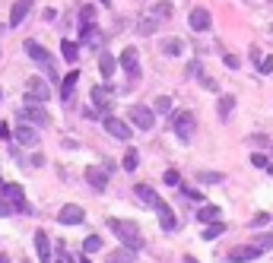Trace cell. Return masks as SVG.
<instances>
[{
    "label": "cell",
    "instance_id": "cell-1",
    "mask_svg": "<svg viewBox=\"0 0 273 263\" xmlns=\"http://www.w3.org/2000/svg\"><path fill=\"white\" fill-rule=\"evenodd\" d=\"M108 229H112L121 241H124V248H131V251H140L143 248V235L134 222H124V219H108Z\"/></svg>",
    "mask_w": 273,
    "mask_h": 263
},
{
    "label": "cell",
    "instance_id": "cell-2",
    "mask_svg": "<svg viewBox=\"0 0 273 263\" xmlns=\"http://www.w3.org/2000/svg\"><path fill=\"white\" fill-rule=\"evenodd\" d=\"M23 48H26V54H29V58H32L35 64H39V67H45V73H48L51 80H58V77H54V61H51V54H48V51H45L39 42L26 39V45H23ZM58 83H61V80H58Z\"/></svg>",
    "mask_w": 273,
    "mask_h": 263
},
{
    "label": "cell",
    "instance_id": "cell-3",
    "mask_svg": "<svg viewBox=\"0 0 273 263\" xmlns=\"http://www.w3.org/2000/svg\"><path fill=\"white\" fill-rule=\"evenodd\" d=\"M0 197H4V200L13 206V213H32V210H29V203H26V194H23V187H20V184H0Z\"/></svg>",
    "mask_w": 273,
    "mask_h": 263
},
{
    "label": "cell",
    "instance_id": "cell-4",
    "mask_svg": "<svg viewBox=\"0 0 273 263\" xmlns=\"http://www.w3.org/2000/svg\"><path fill=\"white\" fill-rule=\"evenodd\" d=\"M20 118H23L29 127H48V124H51L48 111H45L42 105H35V102H26V105L20 108Z\"/></svg>",
    "mask_w": 273,
    "mask_h": 263
},
{
    "label": "cell",
    "instance_id": "cell-5",
    "mask_svg": "<svg viewBox=\"0 0 273 263\" xmlns=\"http://www.w3.org/2000/svg\"><path fill=\"white\" fill-rule=\"evenodd\" d=\"M172 127H175V134H178L181 140H191L194 115H188V111H175V115H172Z\"/></svg>",
    "mask_w": 273,
    "mask_h": 263
},
{
    "label": "cell",
    "instance_id": "cell-6",
    "mask_svg": "<svg viewBox=\"0 0 273 263\" xmlns=\"http://www.w3.org/2000/svg\"><path fill=\"white\" fill-rule=\"evenodd\" d=\"M80 42H83L86 48H102L105 35H102V29H99L96 23H83V29H80Z\"/></svg>",
    "mask_w": 273,
    "mask_h": 263
},
{
    "label": "cell",
    "instance_id": "cell-7",
    "mask_svg": "<svg viewBox=\"0 0 273 263\" xmlns=\"http://www.w3.org/2000/svg\"><path fill=\"white\" fill-rule=\"evenodd\" d=\"M131 121L140 127V130H153V124H156V115L147 108V105H134L131 108Z\"/></svg>",
    "mask_w": 273,
    "mask_h": 263
},
{
    "label": "cell",
    "instance_id": "cell-8",
    "mask_svg": "<svg viewBox=\"0 0 273 263\" xmlns=\"http://www.w3.org/2000/svg\"><path fill=\"white\" fill-rule=\"evenodd\" d=\"M121 67H124V73L131 80H140V61H137V48H127L124 54H121Z\"/></svg>",
    "mask_w": 273,
    "mask_h": 263
},
{
    "label": "cell",
    "instance_id": "cell-9",
    "mask_svg": "<svg viewBox=\"0 0 273 263\" xmlns=\"http://www.w3.org/2000/svg\"><path fill=\"white\" fill-rule=\"evenodd\" d=\"M105 130H108V134H112L115 140H124V143L131 140V127H127L124 121H118V118H112V115L105 118Z\"/></svg>",
    "mask_w": 273,
    "mask_h": 263
},
{
    "label": "cell",
    "instance_id": "cell-10",
    "mask_svg": "<svg viewBox=\"0 0 273 263\" xmlns=\"http://www.w3.org/2000/svg\"><path fill=\"white\" fill-rule=\"evenodd\" d=\"M112 86H93V105L96 111H105V108H112Z\"/></svg>",
    "mask_w": 273,
    "mask_h": 263
},
{
    "label": "cell",
    "instance_id": "cell-11",
    "mask_svg": "<svg viewBox=\"0 0 273 263\" xmlns=\"http://www.w3.org/2000/svg\"><path fill=\"white\" fill-rule=\"evenodd\" d=\"M29 10H32V0H16L10 10V29H20V23L29 16Z\"/></svg>",
    "mask_w": 273,
    "mask_h": 263
},
{
    "label": "cell",
    "instance_id": "cell-12",
    "mask_svg": "<svg viewBox=\"0 0 273 263\" xmlns=\"http://www.w3.org/2000/svg\"><path fill=\"white\" fill-rule=\"evenodd\" d=\"M258 257H261V251L254 248V244H242V248H235V251L229 254L232 263H251V260H258Z\"/></svg>",
    "mask_w": 273,
    "mask_h": 263
},
{
    "label": "cell",
    "instance_id": "cell-13",
    "mask_svg": "<svg viewBox=\"0 0 273 263\" xmlns=\"http://www.w3.org/2000/svg\"><path fill=\"white\" fill-rule=\"evenodd\" d=\"M35 254H39V263H54L51 244H48V235L45 232H35Z\"/></svg>",
    "mask_w": 273,
    "mask_h": 263
},
{
    "label": "cell",
    "instance_id": "cell-14",
    "mask_svg": "<svg viewBox=\"0 0 273 263\" xmlns=\"http://www.w3.org/2000/svg\"><path fill=\"white\" fill-rule=\"evenodd\" d=\"M86 181H89V187H93V191H105L108 172H105V168H93V165H89V168H86Z\"/></svg>",
    "mask_w": 273,
    "mask_h": 263
},
{
    "label": "cell",
    "instance_id": "cell-15",
    "mask_svg": "<svg viewBox=\"0 0 273 263\" xmlns=\"http://www.w3.org/2000/svg\"><path fill=\"white\" fill-rule=\"evenodd\" d=\"M83 206H77V203H70V206H64V210H61V225H77V222H83Z\"/></svg>",
    "mask_w": 273,
    "mask_h": 263
},
{
    "label": "cell",
    "instance_id": "cell-16",
    "mask_svg": "<svg viewBox=\"0 0 273 263\" xmlns=\"http://www.w3.org/2000/svg\"><path fill=\"white\" fill-rule=\"evenodd\" d=\"M13 137H16V143H23V146H35V143H39V134H35V127H29V124H20L13 130Z\"/></svg>",
    "mask_w": 273,
    "mask_h": 263
},
{
    "label": "cell",
    "instance_id": "cell-17",
    "mask_svg": "<svg viewBox=\"0 0 273 263\" xmlns=\"http://www.w3.org/2000/svg\"><path fill=\"white\" fill-rule=\"evenodd\" d=\"M191 29H194V32H207V29H210V13H207L204 7H194V10H191Z\"/></svg>",
    "mask_w": 273,
    "mask_h": 263
},
{
    "label": "cell",
    "instance_id": "cell-18",
    "mask_svg": "<svg viewBox=\"0 0 273 263\" xmlns=\"http://www.w3.org/2000/svg\"><path fill=\"white\" fill-rule=\"evenodd\" d=\"M137 197H140L143 203H147V206H150V210H159V206H162V200H159V194L153 191V187H147V184H137Z\"/></svg>",
    "mask_w": 273,
    "mask_h": 263
},
{
    "label": "cell",
    "instance_id": "cell-19",
    "mask_svg": "<svg viewBox=\"0 0 273 263\" xmlns=\"http://www.w3.org/2000/svg\"><path fill=\"white\" fill-rule=\"evenodd\" d=\"M77 80H80V73H77V70H70L67 77L61 80V99H64V102H70V99H74V89H77Z\"/></svg>",
    "mask_w": 273,
    "mask_h": 263
},
{
    "label": "cell",
    "instance_id": "cell-20",
    "mask_svg": "<svg viewBox=\"0 0 273 263\" xmlns=\"http://www.w3.org/2000/svg\"><path fill=\"white\" fill-rule=\"evenodd\" d=\"M29 92L35 96V102H48V99H51V89H48V83H45V80H39V77H35V80H29Z\"/></svg>",
    "mask_w": 273,
    "mask_h": 263
},
{
    "label": "cell",
    "instance_id": "cell-21",
    "mask_svg": "<svg viewBox=\"0 0 273 263\" xmlns=\"http://www.w3.org/2000/svg\"><path fill=\"white\" fill-rule=\"evenodd\" d=\"M156 213H159V225H162V229H166V232H172V229H175V225H178V219H175V213L169 210V203H162V206H159V210H156Z\"/></svg>",
    "mask_w": 273,
    "mask_h": 263
},
{
    "label": "cell",
    "instance_id": "cell-22",
    "mask_svg": "<svg viewBox=\"0 0 273 263\" xmlns=\"http://www.w3.org/2000/svg\"><path fill=\"white\" fill-rule=\"evenodd\" d=\"M99 70H102V77H105V80H112V77H115V70H118V61L112 58V54H99Z\"/></svg>",
    "mask_w": 273,
    "mask_h": 263
},
{
    "label": "cell",
    "instance_id": "cell-23",
    "mask_svg": "<svg viewBox=\"0 0 273 263\" xmlns=\"http://www.w3.org/2000/svg\"><path fill=\"white\" fill-rule=\"evenodd\" d=\"M61 58L67 61V64H77V58H80V45L77 42H61Z\"/></svg>",
    "mask_w": 273,
    "mask_h": 263
},
{
    "label": "cell",
    "instance_id": "cell-24",
    "mask_svg": "<svg viewBox=\"0 0 273 263\" xmlns=\"http://www.w3.org/2000/svg\"><path fill=\"white\" fill-rule=\"evenodd\" d=\"M181 51H185V42L181 39H166L162 42V54H169V58H178Z\"/></svg>",
    "mask_w": 273,
    "mask_h": 263
},
{
    "label": "cell",
    "instance_id": "cell-25",
    "mask_svg": "<svg viewBox=\"0 0 273 263\" xmlns=\"http://www.w3.org/2000/svg\"><path fill=\"white\" fill-rule=\"evenodd\" d=\"M197 216H200V222H220V206H210L207 203V206H200Z\"/></svg>",
    "mask_w": 273,
    "mask_h": 263
},
{
    "label": "cell",
    "instance_id": "cell-26",
    "mask_svg": "<svg viewBox=\"0 0 273 263\" xmlns=\"http://www.w3.org/2000/svg\"><path fill=\"white\" fill-rule=\"evenodd\" d=\"M134 254L137 251H131V248H118V251H112V263H134Z\"/></svg>",
    "mask_w": 273,
    "mask_h": 263
},
{
    "label": "cell",
    "instance_id": "cell-27",
    "mask_svg": "<svg viewBox=\"0 0 273 263\" xmlns=\"http://www.w3.org/2000/svg\"><path fill=\"white\" fill-rule=\"evenodd\" d=\"M137 162H140V156H137V149H127V153H124V159H121V165H124V172H137Z\"/></svg>",
    "mask_w": 273,
    "mask_h": 263
},
{
    "label": "cell",
    "instance_id": "cell-28",
    "mask_svg": "<svg viewBox=\"0 0 273 263\" xmlns=\"http://www.w3.org/2000/svg\"><path fill=\"white\" fill-rule=\"evenodd\" d=\"M226 232V225L223 222H207V232H204V241H213V238H220Z\"/></svg>",
    "mask_w": 273,
    "mask_h": 263
},
{
    "label": "cell",
    "instance_id": "cell-29",
    "mask_svg": "<svg viewBox=\"0 0 273 263\" xmlns=\"http://www.w3.org/2000/svg\"><path fill=\"white\" fill-rule=\"evenodd\" d=\"M96 251H102V238L99 235H89L83 241V254H96Z\"/></svg>",
    "mask_w": 273,
    "mask_h": 263
},
{
    "label": "cell",
    "instance_id": "cell-30",
    "mask_svg": "<svg viewBox=\"0 0 273 263\" xmlns=\"http://www.w3.org/2000/svg\"><path fill=\"white\" fill-rule=\"evenodd\" d=\"M232 108H235V99H232V96H220V118H223V121L232 115Z\"/></svg>",
    "mask_w": 273,
    "mask_h": 263
},
{
    "label": "cell",
    "instance_id": "cell-31",
    "mask_svg": "<svg viewBox=\"0 0 273 263\" xmlns=\"http://www.w3.org/2000/svg\"><path fill=\"white\" fill-rule=\"evenodd\" d=\"M153 105H156V111H159V115H172V99H169V96H159Z\"/></svg>",
    "mask_w": 273,
    "mask_h": 263
},
{
    "label": "cell",
    "instance_id": "cell-32",
    "mask_svg": "<svg viewBox=\"0 0 273 263\" xmlns=\"http://www.w3.org/2000/svg\"><path fill=\"white\" fill-rule=\"evenodd\" d=\"M254 248H258L261 254H264V251H270V248H273V235H261L258 241H254Z\"/></svg>",
    "mask_w": 273,
    "mask_h": 263
},
{
    "label": "cell",
    "instance_id": "cell-33",
    "mask_svg": "<svg viewBox=\"0 0 273 263\" xmlns=\"http://www.w3.org/2000/svg\"><path fill=\"white\" fill-rule=\"evenodd\" d=\"M80 20H83V23H96V7H89V4H86V7L80 10Z\"/></svg>",
    "mask_w": 273,
    "mask_h": 263
},
{
    "label": "cell",
    "instance_id": "cell-34",
    "mask_svg": "<svg viewBox=\"0 0 273 263\" xmlns=\"http://www.w3.org/2000/svg\"><path fill=\"white\" fill-rule=\"evenodd\" d=\"M162 181H166L169 187H178V184H181V178H178V172H175V168H169V172L162 175Z\"/></svg>",
    "mask_w": 273,
    "mask_h": 263
},
{
    "label": "cell",
    "instance_id": "cell-35",
    "mask_svg": "<svg viewBox=\"0 0 273 263\" xmlns=\"http://www.w3.org/2000/svg\"><path fill=\"white\" fill-rule=\"evenodd\" d=\"M254 64H258V70H261V73H273V58H258Z\"/></svg>",
    "mask_w": 273,
    "mask_h": 263
},
{
    "label": "cell",
    "instance_id": "cell-36",
    "mask_svg": "<svg viewBox=\"0 0 273 263\" xmlns=\"http://www.w3.org/2000/svg\"><path fill=\"white\" fill-rule=\"evenodd\" d=\"M156 32V20H143L140 23V35H153Z\"/></svg>",
    "mask_w": 273,
    "mask_h": 263
},
{
    "label": "cell",
    "instance_id": "cell-37",
    "mask_svg": "<svg viewBox=\"0 0 273 263\" xmlns=\"http://www.w3.org/2000/svg\"><path fill=\"white\" fill-rule=\"evenodd\" d=\"M251 165H254V168H267L270 162H267V156H264V153H254V156H251Z\"/></svg>",
    "mask_w": 273,
    "mask_h": 263
},
{
    "label": "cell",
    "instance_id": "cell-38",
    "mask_svg": "<svg viewBox=\"0 0 273 263\" xmlns=\"http://www.w3.org/2000/svg\"><path fill=\"white\" fill-rule=\"evenodd\" d=\"M200 83H204V89H213V92L220 89V83H216L213 77H207V73H200Z\"/></svg>",
    "mask_w": 273,
    "mask_h": 263
},
{
    "label": "cell",
    "instance_id": "cell-39",
    "mask_svg": "<svg viewBox=\"0 0 273 263\" xmlns=\"http://www.w3.org/2000/svg\"><path fill=\"white\" fill-rule=\"evenodd\" d=\"M200 181H207V184H216V181H223V175H220V172H213V175H210V172H200Z\"/></svg>",
    "mask_w": 273,
    "mask_h": 263
},
{
    "label": "cell",
    "instance_id": "cell-40",
    "mask_svg": "<svg viewBox=\"0 0 273 263\" xmlns=\"http://www.w3.org/2000/svg\"><path fill=\"white\" fill-rule=\"evenodd\" d=\"M267 222H270V216H267V213H258V216L251 219V225H267Z\"/></svg>",
    "mask_w": 273,
    "mask_h": 263
},
{
    "label": "cell",
    "instance_id": "cell-41",
    "mask_svg": "<svg viewBox=\"0 0 273 263\" xmlns=\"http://www.w3.org/2000/svg\"><path fill=\"white\" fill-rule=\"evenodd\" d=\"M223 61H226V67H229V70H235V67H239V58H235V54H226Z\"/></svg>",
    "mask_w": 273,
    "mask_h": 263
},
{
    "label": "cell",
    "instance_id": "cell-42",
    "mask_svg": "<svg viewBox=\"0 0 273 263\" xmlns=\"http://www.w3.org/2000/svg\"><path fill=\"white\" fill-rule=\"evenodd\" d=\"M10 213H13V206H10L4 197H0V216H10Z\"/></svg>",
    "mask_w": 273,
    "mask_h": 263
},
{
    "label": "cell",
    "instance_id": "cell-43",
    "mask_svg": "<svg viewBox=\"0 0 273 263\" xmlns=\"http://www.w3.org/2000/svg\"><path fill=\"white\" fill-rule=\"evenodd\" d=\"M156 16H172V7H169V4H159V7H156Z\"/></svg>",
    "mask_w": 273,
    "mask_h": 263
},
{
    "label": "cell",
    "instance_id": "cell-44",
    "mask_svg": "<svg viewBox=\"0 0 273 263\" xmlns=\"http://www.w3.org/2000/svg\"><path fill=\"white\" fill-rule=\"evenodd\" d=\"M13 137V130H10V124H0V140H10Z\"/></svg>",
    "mask_w": 273,
    "mask_h": 263
},
{
    "label": "cell",
    "instance_id": "cell-45",
    "mask_svg": "<svg viewBox=\"0 0 273 263\" xmlns=\"http://www.w3.org/2000/svg\"><path fill=\"white\" fill-rule=\"evenodd\" d=\"M197 73H200V64L191 61V64H188V77H197Z\"/></svg>",
    "mask_w": 273,
    "mask_h": 263
},
{
    "label": "cell",
    "instance_id": "cell-46",
    "mask_svg": "<svg viewBox=\"0 0 273 263\" xmlns=\"http://www.w3.org/2000/svg\"><path fill=\"white\" fill-rule=\"evenodd\" d=\"M185 197H188V200H200V194H197V191H191V187H185Z\"/></svg>",
    "mask_w": 273,
    "mask_h": 263
},
{
    "label": "cell",
    "instance_id": "cell-47",
    "mask_svg": "<svg viewBox=\"0 0 273 263\" xmlns=\"http://www.w3.org/2000/svg\"><path fill=\"white\" fill-rule=\"evenodd\" d=\"M0 263H10V257H7V254H0Z\"/></svg>",
    "mask_w": 273,
    "mask_h": 263
},
{
    "label": "cell",
    "instance_id": "cell-48",
    "mask_svg": "<svg viewBox=\"0 0 273 263\" xmlns=\"http://www.w3.org/2000/svg\"><path fill=\"white\" fill-rule=\"evenodd\" d=\"M80 263H93V260H89V257H86V254H83V257H80Z\"/></svg>",
    "mask_w": 273,
    "mask_h": 263
},
{
    "label": "cell",
    "instance_id": "cell-49",
    "mask_svg": "<svg viewBox=\"0 0 273 263\" xmlns=\"http://www.w3.org/2000/svg\"><path fill=\"white\" fill-rule=\"evenodd\" d=\"M61 260H64V263H74V257H61Z\"/></svg>",
    "mask_w": 273,
    "mask_h": 263
},
{
    "label": "cell",
    "instance_id": "cell-50",
    "mask_svg": "<svg viewBox=\"0 0 273 263\" xmlns=\"http://www.w3.org/2000/svg\"><path fill=\"white\" fill-rule=\"evenodd\" d=\"M102 4H105V7H112V0H102Z\"/></svg>",
    "mask_w": 273,
    "mask_h": 263
},
{
    "label": "cell",
    "instance_id": "cell-51",
    "mask_svg": "<svg viewBox=\"0 0 273 263\" xmlns=\"http://www.w3.org/2000/svg\"><path fill=\"white\" fill-rule=\"evenodd\" d=\"M23 263H29V260H23Z\"/></svg>",
    "mask_w": 273,
    "mask_h": 263
},
{
    "label": "cell",
    "instance_id": "cell-52",
    "mask_svg": "<svg viewBox=\"0 0 273 263\" xmlns=\"http://www.w3.org/2000/svg\"><path fill=\"white\" fill-rule=\"evenodd\" d=\"M0 96H4V92H0Z\"/></svg>",
    "mask_w": 273,
    "mask_h": 263
},
{
    "label": "cell",
    "instance_id": "cell-53",
    "mask_svg": "<svg viewBox=\"0 0 273 263\" xmlns=\"http://www.w3.org/2000/svg\"><path fill=\"white\" fill-rule=\"evenodd\" d=\"M0 184H4V181H0Z\"/></svg>",
    "mask_w": 273,
    "mask_h": 263
},
{
    "label": "cell",
    "instance_id": "cell-54",
    "mask_svg": "<svg viewBox=\"0 0 273 263\" xmlns=\"http://www.w3.org/2000/svg\"><path fill=\"white\" fill-rule=\"evenodd\" d=\"M270 4H273V0H270Z\"/></svg>",
    "mask_w": 273,
    "mask_h": 263
},
{
    "label": "cell",
    "instance_id": "cell-55",
    "mask_svg": "<svg viewBox=\"0 0 273 263\" xmlns=\"http://www.w3.org/2000/svg\"><path fill=\"white\" fill-rule=\"evenodd\" d=\"M61 263H64V260H61Z\"/></svg>",
    "mask_w": 273,
    "mask_h": 263
}]
</instances>
